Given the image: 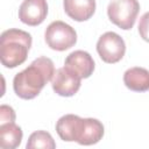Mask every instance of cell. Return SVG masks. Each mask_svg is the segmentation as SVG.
I'll list each match as a JSON object with an SVG mask.
<instances>
[{
  "label": "cell",
  "instance_id": "6da1fadb",
  "mask_svg": "<svg viewBox=\"0 0 149 149\" xmlns=\"http://www.w3.org/2000/svg\"><path fill=\"white\" fill-rule=\"evenodd\" d=\"M55 74L54 62L48 57H38L28 68L16 73L13 79V88L21 99H33L40 94L44 85Z\"/></svg>",
  "mask_w": 149,
  "mask_h": 149
},
{
  "label": "cell",
  "instance_id": "7a4b0ae2",
  "mask_svg": "<svg viewBox=\"0 0 149 149\" xmlns=\"http://www.w3.org/2000/svg\"><path fill=\"white\" fill-rule=\"evenodd\" d=\"M31 47V35L21 29L5 30L0 36V59L3 66L13 69L21 65Z\"/></svg>",
  "mask_w": 149,
  "mask_h": 149
},
{
  "label": "cell",
  "instance_id": "3957f363",
  "mask_svg": "<svg viewBox=\"0 0 149 149\" xmlns=\"http://www.w3.org/2000/svg\"><path fill=\"white\" fill-rule=\"evenodd\" d=\"M140 10L137 0H113L107 7L109 20L123 30L133 28Z\"/></svg>",
  "mask_w": 149,
  "mask_h": 149
},
{
  "label": "cell",
  "instance_id": "277c9868",
  "mask_svg": "<svg viewBox=\"0 0 149 149\" xmlns=\"http://www.w3.org/2000/svg\"><path fill=\"white\" fill-rule=\"evenodd\" d=\"M44 38L52 50L64 51L76 44L77 33L70 24L63 21H54L47 27Z\"/></svg>",
  "mask_w": 149,
  "mask_h": 149
},
{
  "label": "cell",
  "instance_id": "5b68a950",
  "mask_svg": "<svg viewBox=\"0 0 149 149\" xmlns=\"http://www.w3.org/2000/svg\"><path fill=\"white\" fill-rule=\"evenodd\" d=\"M97 51L105 63L114 64L121 61L125 56L126 44L119 34L107 31L99 37L97 42Z\"/></svg>",
  "mask_w": 149,
  "mask_h": 149
},
{
  "label": "cell",
  "instance_id": "8992f818",
  "mask_svg": "<svg viewBox=\"0 0 149 149\" xmlns=\"http://www.w3.org/2000/svg\"><path fill=\"white\" fill-rule=\"evenodd\" d=\"M81 78L68 68L63 66L55 71L51 79L52 90L62 97H72L80 88Z\"/></svg>",
  "mask_w": 149,
  "mask_h": 149
},
{
  "label": "cell",
  "instance_id": "52a82bcc",
  "mask_svg": "<svg viewBox=\"0 0 149 149\" xmlns=\"http://www.w3.org/2000/svg\"><path fill=\"white\" fill-rule=\"evenodd\" d=\"M48 15L47 0H23L19 8V19L28 26L41 24Z\"/></svg>",
  "mask_w": 149,
  "mask_h": 149
},
{
  "label": "cell",
  "instance_id": "ba28073f",
  "mask_svg": "<svg viewBox=\"0 0 149 149\" xmlns=\"http://www.w3.org/2000/svg\"><path fill=\"white\" fill-rule=\"evenodd\" d=\"M85 119L74 115V114H65L58 119L56 123V132L63 141L78 142L83 129H84Z\"/></svg>",
  "mask_w": 149,
  "mask_h": 149
},
{
  "label": "cell",
  "instance_id": "9c48e42d",
  "mask_svg": "<svg viewBox=\"0 0 149 149\" xmlns=\"http://www.w3.org/2000/svg\"><path fill=\"white\" fill-rule=\"evenodd\" d=\"M64 66L78 74L81 79L88 78L94 71V61L92 56L84 50H76L71 52L64 62Z\"/></svg>",
  "mask_w": 149,
  "mask_h": 149
},
{
  "label": "cell",
  "instance_id": "30bf717a",
  "mask_svg": "<svg viewBox=\"0 0 149 149\" xmlns=\"http://www.w3.org/2000/svg\"><path fill=\"white\" fill-rule=\"evenodd\" d=\"M64 12L74 21L81 22L91 19L95 12V0H64Z\"/></svg>",
  "mask_w": 149,
  "mask_h": 149
},
{
  "label": "cell",
  "instance_id": "8fae6325",
  "mask_svg": "<svg viewBox=\"0 0 149 149\" xmlns=\"http://www.w3.org/2000/svg\"><path fill=\"white\" fill-rule=\"evenodd\" d=\"M125 85L135 92H146L149 90V71L144 68L134 66L123 73Z\"/></svg>",
  "mask_w": 149,
  "mask_h": 149
},
{
  "label": "cell",
  "instance_id": "7c38bea8",
  "mask_svg": "<svg viewBox=\"0 0 149 149\" xmlns=\"http://www.w3.org/2000/svg\"><path fill=\"white\" fill-rule=\"evenodd\" d=\"M22 130L14 121L0 125V147L3 149L17 148L22 140Z\"/></svg>",
  "mask_w": 149,
  "mask_h": 149
},
{
  "label": "cell",
  "instance_id": "4fadbf2b",
  "mask_svg": "<svg viewBox=\"0 0 149 149\" xmlns=\"http://www.w3.org/2000/svg\"><path fill=\"white\" fill-rule=\"evenodd\" d=\"M104 136V126L98 119L85 118L83 134L78 141L81 146H91L98 143Z\"/></svg>",
  "mask_w": 149,
  "mask_h": 149
},
{
  "label": "cell",
  "instance_id": "5bb4252c",
  "mask_svg": "<svg viewBox=\"0 0 149 149\" xmlns=\"http://www.w3.org/2000/svg\"><path fill=\"white\" fill-rule=\"evenodd\" d=\"M27 149L33 148H45V149H54L56 148V143L52 136L45 130H37L34 132L27 142Z\"/></svg>",
  "mask_w": 149,
  "mask_h": 149
},
{
  "label": "cell",
  "instance_id": "9a60e30c",
  "mask_svg": "<svg viewBox=\"0 0 149 149\" xmlns=\"http://www.w3.org/2000/svg\"><path fill=\"white\" fill-rule=\"evenodd\" d=\"M139 33L144 41L149 42V12L144 13L141 16L139 22Z\"/></svg>",
  "mask_w": 149,
  "mask_h": 149
},
{
  "label": "cell",
  "instance_id": "2e32d148",
  "mask_svg": "<svg viewBox=\"0 0 149 149\" xmlns=\"http://www.w3.org/2000/svg\"><path fill=\"white\" fill-rule=\"evenodd\" d=\"M0 121H1V123L15 121V112L10 106L1 105V107H0Z\"/></svg>",
  "mask_w": 149,
  "mask_h": 149
}]
</instances>
